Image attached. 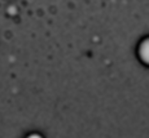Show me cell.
Instances as JSON below:
<instances>
[{
	"instance_id": "obj_1",
	"label": "cell",
	"mask_w": 149,
	"mask_h": 138,
	"mask_svg": "<svg viewBox=\"0 0 149 138\" xmlns=\"http://www.w3.org/2000/svg\"><path fill=\"white\" fill-rule=\"evenodd\" d=\"M140 56L144 59L145 62L149 63V40L144 41L141 44V48H140Z\"/></svg>"
}]
</instances>
